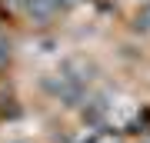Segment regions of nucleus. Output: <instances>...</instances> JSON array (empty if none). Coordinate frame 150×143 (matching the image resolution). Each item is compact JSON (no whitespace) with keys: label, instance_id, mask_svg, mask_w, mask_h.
Instances as JSON below:
<instances>
[{"label":"nucleus","instance_id":"obj_3","mask_svg":"<svg viewBox=\"0 0 150 143\" xmlns=\"http://www.w3.org/2000/svg\"><path fill=\"white\" fill-rule=\"evenodd\" d=\"M54 4H60V0H54ZM64 4H74V0H64Z\"/></svg>","mask_w":150,"mask_h":143},{"label":"nucleus","instance_id":"obj_1","mask_svg":"<svg viewBox=\"0 0 150 143\" xmlns=\"http://www.w3.org/2000/svg\"><path fill=\"white\" fill-rule=\"evenodd\" d=\"M134 27H137V30H150V0H147L144 7H140V10H137V17H134Z\"/></svg>","mask_w":150,"mask_h":143},{"label":"nucleus","instance_id":"obj_2","mask_svg":"<svg viewBox=\"0 0 150 143\" xmlns=\"http://www.w3.org/2000/svg\"><path fill=\"white\" fill-rule=\"evenodd\" d=\"M30 7H33L37 13H43V17L50 13V0H30Z\"/></svg>","mask_w":150,"mask_h":143}]
</instances>
